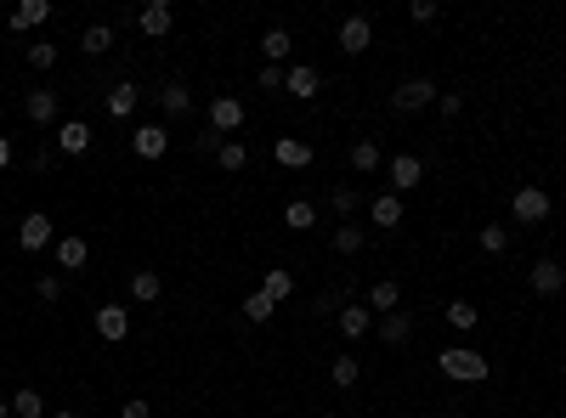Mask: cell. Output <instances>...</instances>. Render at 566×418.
<instances>
[{"mask_svg": "<svg viewBox=\"0 0 566 418\" xmlns=\"http://www.w3.org/2000/svg\"><path fill=\"white\" fill-rule=\"evenodd\" d=\"M379 339H386V345H408V339H414V317H403V312L379 317Z\"/></svg>", "mask_w": 566, "mask_h": 418, "instance_id": "obj_24", "label": "cell"}, {"mask_svg": "<svg viewBox=\"0 0 566 418\" xmlns=\"http://www.w3.org/2000/svg\"><path fill=\"white\" fill-rule=\"evenodd\" d=\"M0 418H12V401L6 396H0Z\"/></svg>", "mask_w": 566, "mask_h": 418, "instance_id": "obj_46", "label": "cell"}, {"mask_svg": "<svg viewBox=\"0 0 566 418\" xmlns=\"http://www.w3.org/2000/svg\"><path fill=\"white\" fill-rule=\"evenodd\" d=\"M52 418H80V413H68V407H57V413H52Z\"/></svg>", "mask_w": 566, "mask_h": 418, "instance_id": "obj_47", "label": "cell"}, {"mask_svg": "<svg viewBox=\"0 0 566 418\" xmlns=\"http://www.w3.org/2000/svg\"><path fill=\"white\" fill-rule=\"evenodd\" d=\"M12 164V136H0V170Z\"/></svg>", "mask_w": 566, "mask_h": 418, "instance_id": "obj_45", "label": "cell"}, {"mask_svg": "<svg viewBox=\"0 0 566 418\" xmlns=\"http://www.w3.org/2000/svg\"><path fill=\"white\" fill-rule=\"evenodd\" d=\"M396 305H403V283H391V277H379V283L369 288V312H379V317H391Z\"/></svg>", "mask_w": 566, "mask_h": 418, "instance_id": "obj_19", "label": "cell"}, {"mask_svg": "<svg viewBox=\"0 0 566 418\" xmlns=\"http://www.w3.org/2000/svg\"><path fill=\"white\" fill-rule=\"evenodd\" d=\"M159 107H164V114H171V119H187V114H193V91L181 85V80L159 85Z\"/></svg>", "mask_w": 566, "mask_h": 418, "instance_id": "obj_18", "label": "cell"}, {"mask_svg": "<svg viewBox=\"0 0 566 418\" xmlns=\"http://www.w3.org/2000/svg\"><path fill=\"white\" fill-rule=\"evenodd\" d=\"M261 91H283V68H261Z\"/></svg>", "mask_w": 566, "mask_h": 418, "instance_id": "obj_44", "label": "cell"}, {"mask_svg": "<svg viewBox=\"0 0 566 418\" xmlns=\"http://www.w3.org/2000/svg\"><path fill=\"white\" fill-rule=\"evenodd\" d=\"M210 130H216V136L243 130V102L238 97H216V102H210Z\"/></svg>", "mask_w": 566, "mask_h": 418, "instance_id": "obj_9", "label": "cell"}, {"mask_svg": "<svg viewBox=\"0 0 566 418\" xmlns=\"http://www.w3.org/2000/svg\"><path fill=\"white\" fill-rule=\"evenodd\" d=\"M527 283H532V294H544V300H549V294H561V288H566V266H561V260H538Z\"/></svg>", "mask_w": 566, "mask_h": 418, "instance_id": "obj_14", "label": "cell"}, {"mask_svg": "<svg viewBox=\"0 0 566 418\" xmlns=\"http://www.w3.org/2000/svg\"><path fill=\"white\" fill-rule=\"evenodd\" d=\"M369 215H374V226H379V232L403 226V198H396V193H374V198H369Z\"/></svg>", "mask_w": 566, "mask_h": 418, "instance_id": "obj_15", "label": "cell"}, {"mask_svg": "<svg viewBox=\"0 0 566 418\" xmlns=\"http://www.w3.org/2000/svg\"><path fill=\"white\" fill-rule=\"evenodd\" d=\"M12 413H18V418H45L40 390H18V396H12Z\"/></svg>", "mask_w": 566, "mask_h": 418, "instance_id": "obj_36", "label": "cell"}, {"mask_svg": "<svg viewBox=\"0 0 566 418\" xmlns=\"http://www.w3.org/2000/svg\"><path fill=\"white\" fill-rule=\"evenodd\" d=\"M334 322H340V334H346V339H363V334H374V312H369V305H357V300H351V305H346V312L334 317Z\"/></svg>", "mask_w": 566, "mask_h": 418, "instance_id": "obj_17", "label": "cell"}, {"mask_svg": "<svg viewBox=\"0 0 566 418\" xmlns=\"http://www.w3.org/2000/svg\"><path fill=\"white\" fill-rule=\"evenodd\" d=\"M85 147H91V125H85V119H63V125H57V153L80 159Z\"/></svg>", "mask_w": 566, "mask_h": 418, "instance_id": "obj_13", "label": "cell"}, {"mask_svg": "<svg viewBox=\"0 0 566 418\" xmlns=\"http://www.w3.org/2000/svg\"><path fill=\"white\" fill-rule=\"evenodd\" d=\"M431 102H436V85H431V80H403V85L391 91V107H396V114H419V107H431Z\"/></svg>", "mask_w": 566, "mask_h": 418, "instance_id": "obj_3", "label": "cell"}, {"mask_svg": "<svg viewBox=\"0 0 566 418\" xmlns=\"http://www.w3.org/2000/svg\"><path fill=\"white\" fill-rule=\"evenodd\" d=\"M159 294H164V277H159V272H131V300L153 305Z\"/></svg>", "mask_w": 566, "mask_h": 418, "instance_id": "obj_27", "label": "cell"}, {"mask_svg": "<svg viewBox=\"0 0 566 418\" xmlns=\"http://www.w3.org/2000/svg\"><path fill=\"white\" fill-rule=\"evenodd\" d=\"M85 260H91V243L85 238H57V266H63V272H80Z\"/></svg>", "mask_w": 566, "mask_h": 418, "instance_id": "obj_23", "label": "cell"}, {"mask_svg": "<svg viewBox=\"0 0 566 418\" xmlns=\"http://www.w3.org/2000/svg\"><path fill=\"white\" fill-rule=\"evenodd\" d=\"M97 334L108 339V345H119V339L131 334V312L125 305H97Z\"/></svg>", "mask_w": 566, "mask_h": 418, "instance_id": "obj_11", "label": "cell"}, {"mask_svg": "<svg viewBox=\"0 0 566 418\" xmlns=\"http://www.w3.org/2000/svg\"><path fill=\"white\" fill-rule=\"evenodd\" d=\"M436 367L448 379H458V384H482L487 374H493V362H487L482 351H470V345H448V351L436 356Z\"/></svg>", "mask_w": 566, "mask_h": 418, "instance_id": "obj_1", "label": "cell"}, {"mask_svg": "<svg viewBox=\"0 0 566 418\" xmlns=\"http://www.w3.org/2000/svg\"><path fill=\"white\" fill-rule=\"evenodd\" d=\"M419 181H425V159H419V153H396V159H391V193L403 198V193H414Z\"/></svg>", "mask_w": 566, "mask_h": 418, "instance_id": "obj_5", "label": "cell"}, {"mask_svg": "<svg viewBox=\"0 0 566 418\" xmlns=\"http://www.w3.org/2000/svg\"><path fill=\"white\" fill-rule=\"evenodd\" d=\"M323 418H346V413H323Z\"/></svg>", "mask_w": 566, "mask_h": 418, "instance_id": "obj_48", "label": "cell"}, {"mask_svg": "<svg viewBox=\"0 0 566 418\" xmlns=\"http://www.w3.org/2000/svg\"><path fill=\"white\" fill-rule=\"evenodd\" d=\"M80 45H85L91 57H108V51H114V28H108V23H91L85 35H80Z\"/></svg>", "mask_w": 566, "mask_h": 418, "instance_id": "obj_30", "label": "cell"}, {"mask_svg": "<svg viewBox=\"0 0 566 418\" xmlns=\"http://www.w3.org/2000/svg\"><path fill=\"white\" fill-rule=\"evenodd\" d=\"M35 294H40V300H63V277H57V272H40V277H35Z\"/></svg>", "mask_w": 566, "mask_h": 418, "instance_id": "obj_39", "label": "cell"}, {"mask_svg": "<svg viewBox=\"0 0 566 418\" xmlns=\"http://www.w3.org/2000/svg\"><path fill=\"white\" fill-rule=\"evenodd\" d=\"M283 91H289V97H295V102H312L317 91H323V80H317V68H306V63H295V68L283 74Z\"/></svg>", "mask_w": 566, "mask_h": 418, "instance_id": "obj_12", "label": "cell"}, {"mask_svg": "<svg viewBox=\"0 0 566 418\" xmlns=\"http://www.w3.org/2000/svg\"><path fill=\"white\" fill-rule=\"evenodd\" d=\"M216 164H221V170H243V164H250V147H243L238 136H227L221 153H216Z\"/></svg>", "mask_w": 566, "mask_h": 418, "instance_id": "obj_33", "label": "cell"}, {"mask_svg": "<svg viewBox=\"0 0 566 418\" xmlns=\"http://www.w3.org/2000/svg\"><path fill=\"white\" fill-rule=\"evenodd\" d=\"M436 107H442L448 119H458V114H465V97H458V91H448V97H436Z\"/></svg>", "mask_w": 566, "mask_h": 418, "instance_id": "obj_42", "label": "cell"}, {"mask_svg": "<svg viewBox=\"0 0 566 418\" xmlns=\"http://www.w3.org/2000/svg\"><path fill=\"white\" fill-rule=\"evenodd\" d=\"M482 249L504 255V249H510V226H482Z\"/></svg>", "mask_w": 566, "mask_h": 418, "instance_id": "obj_38", "label": "cell"}, {"mask_svg": "<svg viewBox=\"0 0 566 418\" xmlns=\"http://www.w3.org/2000/svg\"><path fill=\"white\" fill-rule=\"evenodd\" d=\"M363 243H369L363 226H334V249H340V255H363Z\"/></svg>", "mask_w": 566, "mask_h": 418, "instance_id": "obj_34", "label": "cell"}, {"mask_svg": "<svg viewBox=\"0 0 566 418\" xmlns=\"http://www.w3.org/2000/svg\"><path fill=\"white\" fill-rule=\"evenodd\" d=\"M351 305V288H329V294H317V317H340Z\"/></svg>", "mask_w": 566, "mask_h": 418, "instance_id": "obj_35", "label": "cell"}, {"mask_svg": "<svg viewBox=\"0 0 566 418\" xmlns=\"http://www.w3.org/2000/svg\"><path fill=\"white\" fill-rule=\"evenodd\" d=\"M408 18H414V23H436V0H408Z\"/></svg>", "mask_w": 566, "mask_h": 418, "instance_id": "obj_41", "label": "cell"}, {"mask_svg": "<svg viewBox=\"0 0 566 418\" xmlns=\"http://www.w3.org/2000/svg\"><path fill=\"white\" fill-rule=\"evenodd\" d=\"M289 45H295V40H289V28H267V35H261V57H267V68H278V63H283Z\"/></svg>", "mask_w": 566, "mask_h": 418, "instance_id": "obj_28", "label": "cell"}, {"mask_svg": "<svg viewBox=\"0 0 566 418\" xmlns=\"http://www.w3.org/2000/svg\"><path fill=\"white\" fill-rule=\"evenodd\" d=\"M238 312H243V322H272V317H278V305H272L267 294L255 288V294H243V305H238Z\"/></svg>", "mask_w": 566, "mask_h": 418, "instance_id": "obj_29", "label": "cell"}, {"mask_svg": "<svg viewBox=\"0 0 566 418\" xmlns=\"http://www.w3.org/2000/svg\"><path fill=\"white\" fill-rule=\"evenodd\" d=\"M261 294H267L272 305H283L289 294H295V277H289V272H267V277H261Z\"/></svg>", "mask_w": 566, "mask_h": 418, "instance_id": "obj_31", "label": "cell"}, {"mask_svg": "<svg viewBox=\"0 0 566 418\" xmlns=\"http://www.w3.org/2000/svg\"><path fill=\"white\" fill-rule=\"evenodd\" d=\"M52 238H57L52 215H45V209H28V215H23V226H18V243H23L28 255H35V249H45V243H52Z\"/></svg>", "mask_w": 566, "mask_h": 418, "instance_id": "obj_6", "label": "cell"}, {"mask_svg": "<svg viewBox=\"0 0 566 418\" xmlns=\"http://www.w3.org/2000/svg\"><path fill=\"white\" fill-rule=\"evenodd\" d=\"M119 418H153V407H147V401H125V407H119Z\"/></svg>", "mask_w": 566, "mask_h": 418, "instance_id": "obj_43", "label": "cell"}, {"mask_svg": "<svg viewBox=\"0 0 566 418\" xmlns=\"http://www.w3.org/2000/svg\"><path fill=\"white\" fill-rule=\"evenodd\" d=\"M510 215L522 226H538V221H549V193L544 187H515V198H510Z\"/></svg>", "mask_w": 566, "mask_h": 418, "instance_id": "obj_2", "label": "cell"}, {"mask_svg": "<svg viewBox=\"0 0 566 418\" xmlns=\"http://www.w3.org/2000/svg\"><path fill=\"white\" fill-rule=\"evenodd\" d=\"M442 322H448V328H458V334H470L482 322V312L470 300H448V312H442Z\"/></svg>", "mask_w": 566, "mask_h": 418, "instance_id": "obj_26", "label": "cell"}, {"mask_svg": "<svg viewBox=\"0 0 566 418\" xmlns=\"http://www.w3.org/2000/svg\"><path fill=\"white\" fill-rule=\"evenodd\" d=\"M23 114H28V125H57V91H28Z\"/></svg>", "mask_w": 566, "mask_h": 418, "instance_id": "obj_16", "label": "cell"}, {"mask_svg": "<svg viewBox=\"0 0 566 418\" xmlns=\"http://www.w3.org/2000/svg\"><path fill=\"white\" fill-rule=\"evenodd\" d=\"M136 28H142L147 40H164L176 28V12H171V0H147L142 12H136Z\"/></svg>", "mask_w": 566, "mask_h": 418, "instance_id": "obj_4", "label": "cell"}, {"mask_svg": "<svg viewBox=\"0 0 566 418\" xmlns=\"http://www.w3.org/2000/svg\"><path fill=\"white\" fill-rule=\"evenodd\" d=\"M329 204H334V215H351V209L363 204V193H357V187H334V198H329Z\"/></svg>", "mask_w": 566, "mask_h": 418, "instance_id": "obj_40", "label": "cell"}, {"mask_svg": "<svg viewBox=\"0 0 566 418\" xmlns=\"http://www.w3.org/2000/svg\"><path fill=\"white\" fill-rule=\"evenodd\" d=\"M283 226L289 232H312L317 226V204H312V198H289V204H283Z\"/></svg>", "mask_w": 566, "mask_h": 418, "instance_id": "obj_20", "label": "cell"}, {"mask_svg": "<svg viewBox=\"0 0 566 418\" xmlns=\"http://www.w3.org/2000/svg\"><path fill=\"white\" fill-rule=\"evenodd\" d=\"M329 379H334V384H340V390H351V384H357V379H363V367H357V356H334V362H329Z\"/></svg>", "mask_w": 566, "mask_h": 418, "instance_id": "obj_32", "label": "cell"}, {"mask_svg": "<svg viewBox=\"0 0 566 418\" xmlns=\"http://www.w3.org/2000/svg\"><path fill=\"white\" fill-rule=\"evenodd\" d=\"M272 159H278L283 170H312V142H306V136H278V142H272Z\"/></svg>", "mask_w": 566, "mask_h": 418, "instance_id": "obj_7", "label": "cell"}, {"mask_svg": "<svg viewBox=\"0 0 566 418\" xmlns=\"http://www.w3.org/2000/svg\"><path fill=\"white\" fill-rule=\"evenodd\" d=\"M369 45H374V23H369V18H346V23H340V51H346V57H363Z\"/></svg>", "mask_w": 566, "mask_h": 418, "instance_id": "obj_10", "label": "cell"}, {"mask_svg": "<svg viewBox=\"0 0 566 418\" xmlns=\"http://www.w3.org/2000/svg\"><path fill=\"white\" fill-rule=\"evenodd\" d=\"M136 102H142V91H136L131 80L108 85V114H114V119H131V114H136Z\"/></svg>", "mask_w": 566, "mask_h": 418, "instance_id": "obj_21", "label": "cell"}, {"mask_svg": "<svg viewBox=\"0 0 566 418\" xmlns=\"http://www.w3.org/2000/svg\"><path fill=\"white\" fill-rule=\"evenodd\" d=\"M28 68H57V45L35 40V45H28Z\"/></svg>", "mask_w": 566, "mask_h": 418, "instance_id": "obj_37", "label": "cell"}, {"mask_svg": "<svg viewBox=\"0 0 566 418\" xmlns=\"http://www.w3.org/2000/svg\"><path fill=\"white\" fill-rule=\"evenodd\" d=\"M45 18H52V0H23V6H12V28H40Z\"/></svg>", "mask_w": 566, "mask_h": 418, "instance_id": "obj_22", "label": "cell"}, {"mask_svg": "<svg viewBox=\"0 0 566 418\" xmlns=\"http://www.w3.org/2000/svg\"><path fill=\"white\" fill-rule=\"evenodd\" d=\"M379 164H386L379 142H369V136H363V142H351V170H357V176H369V170H379Z\"/></svg>", "mask_w": 566, "mask_h": 418, "instance_id": "obj_25", "label": "cell"}, {"mask_svg": "<svg viewBox=\"0 0 566 418\" xmlns=\"http://www.w3.org/2000/svg\"><path fill=\"white\" fill-rule=\"evenodd\" d=\"M131 153H136V159H164V153H171V130H164V125L131 130Z\"/></svg>", "mask_w": 566, "mask_h": 418, "instance_id": "obj_8", "label": "cell"}]
</instances>
